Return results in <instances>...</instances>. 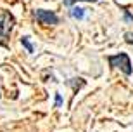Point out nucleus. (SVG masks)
Listing matches in <instances>:
<instances>
[{"instance_id": "nucleus-1", "label": "nucleus", "mask_w": 133, "mask_h": 132, "mask_svg": "<svg viewBox=\"0 0 133 132\" xmlns=\"http://www.w3.org/2000/svg\"><path fill=\"white\" fill-rule=\"evenodd\" d=\"M14 26V18L10 12H2L0 14V45L7 47V38H9V33Z\"/></svg>"}, {"instance_id": "nucleus-2", "label": "nucleus", "mask_w": 133, "mask_h": 132, "mask_svg": "<svg viewBox=\"0 0 133 132\" xmlns=\"http://www.w3.org/2000/svg\"><path fill=\"white\" fill-rule=\"evenodd\" d=\"M109 63L112 64V66H116V68H119L124 75H131V63H130V58L126 54L121 52L118 56H111Z\"/></svg>"}, {"instance_id": "nucleus-3", "label": "nucleus", "mask_w": 133, "mask_h": 132, "mask_svg": "<svg viewBox=\"0 0 133 132\" xmlns=\"http://www.w3.org/2000/svg\"><path fill=\"white\" fill-rule=\"evenodd\" d=\"M36 19L40 21V25H57V16L50 10H36Z\"/></svg>"}, {"instance_id": "nucleus-4", "label": "nucleus", "mask_w": 133, "mask_h": 132, "mask_svg": "<svg viewBox=\"0 0 133 132\" xmlns=\"http://www.w3.org/2000/svg\"><path fill=\"white\" fill-rule=\"evenodd\" d=\"M71 16L76 18V19H81L85 16V9H81V7H73V9H71Z\"/></svg>"}, {"instance_id": "nucleus-5", "label": "nucleus", "mask_w": 133, "mask_h": 132, "mask_svg": "<svg viewBox=\"0 0 133 132\" xmlns=\"http://www.w3.org/2000/svg\"><path fill=\"white\" fill-rule=\"evenodd\" d=\"M21 42H23V45H24L26 49H28V52H33V47H31V44L28 42V38H26V37H24L23 40H21Z\"/></svg>"}, {"instance_id": "nucleus-6", "label": "nucleus", "mask_w": 133, "mask_h": 132, "mask_svg": "<svg viewBox=\"0 0 133 132\" xmlns=\"http://www.w3.org/2000/svg\"><path fill=\"white\" fill-rule=\"evenodd\" d=\"M124 37H126V42L128 44H133V33H126Z\"/></svg>"}, {"instance_id": "nucleus-7", "label": "nucleus", "mask_w": 133, "mask_h": 132, "mask_svg": "<svg viewBox=\"0 0 133 132\" xmlns=\"http://www.w3.org/2000/svg\"><path fill=\"white\" fill-rule=\"evenodd\" d=\"M74 2H79V0H64V4H68V5L74 4ZM87 2H95V0H87Z\"/></svg>"}, {"instance_id": "nucleus-8", "label": "nucleus", "mask_w": 133, "mask_h": 132, "mask_svg": "<svg viewBox=\"0 0 133 132\" xmlns=\"http://www.w3.org/2000/svg\"><path fill=\"white\" fill-rule=\"evenodd\" d=\"M61 103H62V99H61V96H59V94H57V97H55V104H57V106H59Z\"/></svg>"}]
</instances>
